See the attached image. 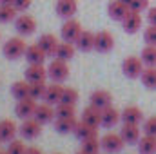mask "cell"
<instances>
[{"instance_id": "obj_1", "label": "cell", "mask_w": 156, "mask_h": 154, "mask_svg": "<svg viewBox=\"0 0 156 154\" xmlns=\"http://www.w3.org/2000/svg\"><path fill=\"white\" fill-rule=\"evenodd\" d=\"M26 49H27V44H26L24 40L20 38V37H13V38H9L5 44H4L2 53H4L5 58L16 60V58H20V56L26 54Z\"/></svg>"}, {"instance_id": "obj_2", "label": "cell", "mask_w": 156, "mask_h": 154, "mask_svg": "<svg viewBox=\"0 0 156 154\" xmlns=\"http://www.w3.org/2000/svg\"><path fill=\"white\" fill-rule=\"evenodd\" d=\"M47 75H49V78H51L53 82L62 83L64 80L69 78V65H67V62L55 58V60L49 64V67H47Z\"/></svg>"}, {"instance_id": "obj_3", "label": "cell", "mask_w": 156, "mask_h": 154, "mask_svg": "<svg viewBox=\"0 0 156 154\" xmlns=\"http://www.w3.org/2000/svg\"><path fill=\"white\" fill-rule=\"evenodd\" d=\"M145 69V64L142 58H136V56H127L122 64V73L127 78H140L142 73Z\"/></svg>"}, {"instance_id": "obj_4", "label": "cell", "mask_w": 156, "mask_h": 154, "mask_svg": "<svg viewBox=\"0 0 156 154\" xmlns=\"http://www.w3.org/2000/svg\"><path fill=\"white\" fill-rule=\"evenodd\" d=\"M82 31H83V29H82V24L78 22L76 18H67V20L64 22L62 29H60V35H62V40H64V42L75 44Z\"/></svg>"}, {"instance_id": "obj_5", "label": "cell", "mask_w": 156, "mask_h": 154, "mask_svg": "<svg viewBox=\"0 0 156 154\" xmlns=\"http://www.w3.org/2000/svg\"><path fill=\"white\" fill-rule=\"evenodd\" d=\"M100 142H102V149H104L107 154L120 152V151L123 149V145H125L123 138H122L120 134H116V132H107Z\"/></svg>"}, {"instance_id": "obj_6", "label": "cell", "mask_w": 156, "mask_h": 154, "mask_svg": "<svg viewBox=\"0 0 156 154\" xmlns=\"http://www.w3.org/2000/svg\"><path fill=\"white\" fill-rule=\"evenodd\" d=\"M42 134V123L35 118H27L20 125V136L24 140H35Z\"/></svg>"}, {"instance_id": "obj_7", "label": "cell", "mask_w": 156, "mask_h": 154, "mask_svg": "<svg viewBox=\"0 0 156 154\" xmlns=\"http://www.w3.org/2000/svg\"><path fill=\"white\" fill-rule=\"evenodd\" d=\"M115 47V37L109 31H98L94 33V51L98 53H109Z\"/></svg>"}, {"instance_id": "obj_8", "label": "cell", "mask_w": 156, "mask_h": 154, "mask_svg": "<svg viewBox=\"0 0 156 154\" xmlns=\"http://www.w3.org/2000/svg\"><path fill=\"white\" fill-rule=\"evenodd\" d=\"M37 102L35 98H26V100H18L16 102V107H15V114L22 120H27V118H33L35 111H37Z\"/></svg>"}, {"instance_id": "obj_9", "label": "cell", "mask_w": 156, "mask_h": 154, "mask_svg": "<svg viewBox=\"0 0 156 154\" xmlns=\"http://www.w3.org/2000/svg\"><path fill=\"white\" fill-rule=\"evenodd\" d=\"M142 24H144V18L138 11H129V15L122 20V26H123V31L129 33V35H134L142 29Z\"/></svg>"}, {"instance_id": "obj_10", "label": "cell", "mask_w": 156, "mask_h": 154, "mask_svg": "<svg viewBox=\"0 0 156 154\" xmlns=\"http://www.w3.org/2000/svg\"><path fill=\"white\" fill-rule=\"evenodd\" d=\"M15 29H16L20 35L27 37V35L35 33V29H37V20H35L31 15H18L16 20H15Z\"/></svg>"}, {"instance_id": "obj_11", "label": "cell", "mask_w": 156, "mask_h": 154, "mask_svg": "<svg viewBox=\"0 0 156 154\" xmlns=\"http://www.w3.org/2000/svg\"><path fill=\"white\" fill-rule=\"evenodd\" d=\"M78 9V2L76 0H56V5H55V11L58 16L62 18H75Z\"/></svg>"}, {"instance_id": "obj_12", "label": "cell", "mask_w": 156, "mask_h": 154, "mask_svg": "<svg viewBox=\"0 0 156 154\" xmlns=\"http://www.w3.org/2000/svg\"><path fill=\"white\" fill-rule=\"evenodd\" d=\"M89 102H91V105H94V107H98V109L104 111V109H107L109 105H113V94H111L109 91L98 89V91L91 93Z\"/></svg>"}, {"instance_id": "obj_13", "label": "cell", "mask_w": 156, "mask_h": 154, "mask_svg": "<svg viewBox=\"0 0 156 154\" xmlns=\"http://www.w3.org/2000/svg\"><path fill=\"white\" fill-rule=\"evenodd\" d=\"M26 80L29 83H37V82H45L47 75V69L44 67V64H29V67L26 69Z\"/></svg>"}, {"instance_id": "obj_14", "label": "cell", "mask_w": 156, "mask_h": 154, "mask_svg": "<svg viewBox=\"0 0 156 154\" xmlns=\"http://www.w3.org/2000/svg\"><path fill=\"white\" fill-rule=\"evenodd\" d=\"M120 136L123 138L125 143L133 145V143H138V142H140L142 131H140V127L134 125V123H123V125H122V131H120Z\"/></svg>"}, {"instance_id": "obj_15", "label": "cell", "mask_w": 156, "mask_h": 154, "mask_svg": "<svg viewBox=\"0 0 156 154\" xmlns=\"http://www.w3.org/2000/svg\"><path fill=\"white\" fill-rule=\"evenodd\" d=\"M129 11H131V7H129L125 2H122V0H113V2L109 4V7H107V15H109L113 20H116V22H122V20L129 15Z\"/></svg>"}, {"instance_id": "obj_16", "label": "cell", "mask_w": 156, "mask_h": 154, "mask_svg": "<svg viewBox=\"0 0 156 154\" xmlns=\"http://www.w3.org/2000/svg\"><path fill=\"white\" fill-rule=\"evenodd\" d=\"M37 44L44 49V53H45L47 56H55V54H56V49H58V45H60L58 38H56L53 33H45V35H42Z\"/></svg>"}, {"instance_id": "obj_17", "label": "cell", "mask_w": 156, "mask_h": 154, "mask_svg": "<svg viewBox=\"0 0 156 154\" xmlns=\"http://www.w3.org/2000/svg\"><path fill=\"white\" fill-rule=\"evenodd\" d=\"M20 129L16 127V123L13 121V120H0V140L2 142H13L15 138H16V132H18Z\"/></svg>"}, {"instance_id": "obj_18", "label": "cell", "mask_w": 156, "mask_h": 154, "mask_svg": "<svg viewBox=\"0 0 156 154\" xmlns=\"http://www.w3.org/2000/svg\"><path fill=\"white\" fill-rule=\"evenodd\" d=\"M122 121L123 123H134V125H140L144 121V113L140 107L136 105H127L123 111H122Z\"/></svg>"}, {"instance_id": "obj_19", "label": "cell", "mask_w": 156, "mask_h": 154, "mask_svg": "<svg viewBox=\"0 0 156 154\" xmlns=\"http://www.w3.org/2000/svg\"><path fill=\"white\" fill-rule=\"evenodd\" d=\"M35 120H38L42 125H45V123H49V121H53V120H56V111L53 109V105L51 103H42L37 107V111H35V116H33Z\"/></svg>"}, {"instance_id": "obj_20", "label": "cell", "mask_w": 156, "mask_h": 154, "mask_svg": "<svg viewBox=\"0 0 156 154\" xmlns=\"http://www.w3.org/2000/svg\"><path fill=\"white\" fill-rule=\"evenodd\" d=\"M82 121L94 125V127H100L102 125V109H98L94 105H87L82 111Z\"/></svg>"}, {"instance_id": "obj_21", "label": "cell", "mask_w": 156, "mask_h": 154, "mask_svg": "<svg viewBox=\"0 0 156 154\" xmlns=\"http://www.w3.org/2000/svg\"><path fill=\"white\" fill-rule=\"evenodd\" d=\"M75 136H76L78 140H89V138H98V127H94V125H89V123H85V121H78L76 123V129H75V132H73Z\"/></svg>"}, {"instance_id": "obj_22", "label": "cell", "mask_w": 156, "mask_h": 154, "mask_svg": "<svg viewBox=\"0 0 156 154\" xmlns=\"http://www.w3.org/2000/svg\"><path fill=\"white\" fill-rule=\"evenodd\" d=\"M24 56H26V60H27L29 64H44L45 58H47V54L44 53V49L40 47L38 44H31V45H27Z\"/></svg>"}, {"instance_id": "obj_23", "label": "cell", "mask_w": 156, "mask_h": 154, "mask_svg": "<svg viewBox=\"0 0 156 154\" xmlns=\"http://www.w3.org/2000/svg\"><path fill=\"white\" fill-rule=\"evenodd\" d=\"M11 94L13 98L18 102V100H26V98H31V83L27 80L24 82H15L13 87H11Z\"/></svg>"}, {"instance_id": "obj_24", "label": "cell", "mask_w": 156, "mask_h": 154, "mask_svg": "<svg viewBox=\"0 0 156 154\" xmlns=\"http://www.w3.org/2000/svg\"><path fill=\"white\" fill-rule=\"evenodd\" d=\"M62 91H64V87L60 85V83H51V85H47V91H45V94H44V102L45 103H51V105H58L60 103V98H62Z\"/></svg>"}, {"instance_id": "obj_25", "label": "cell", "mask_w": 156, "mask_h": 154, "mask_svg": "<svg viewBox=\"0 0 156 154\" xmlns=\"http://www.w3.org/2000/svg\"><path fill=\"white\" fill-rule=\"evenodd\" d=\"M120 118H122V114L118 113V109H115L113 105H109L107 109L102 111V127L113 129L118 121H120Z\"/></svg>"}, {"instance_id": "obj_26", "label": "cell", "mask_w": 156, "mask_h": 154, "mask_svg": "<svg viewBox=\"0 0 156 154\" xmlns=\"http://www.w3.org/2000/svg\"><path fill=\"white\" fill-rule=\"evenodd\" d=\"M75 45H76L78 51H82V53L93 51V49H94V35H93L91 31H82L80 37H78V40L75 42Z\"/></svg>"}, {"instance_id": "obj_27", "label": "cell", "mask_w": 156, "mask_h": 154, "mask_svg": "<svg viewBox=\"0 0 156 154\" xmlns=\"http://www.w3.org/2000/svg\"><path fill=\"white\" fill-rule=\"evenodd\" d=\"M75 51H76V45H75V44H71V42H60L55 58L64 60V62H69V60L75 56Z\"/></svg>"}, {"instance_id": "obj_28", "label": "cell", "mask_w": 156, "mask_h": 154, "mask_svg": "<svg viewBox=\"0 0 156 154\" xmlns=\"http://www.w3.org/2000/svg\"><path fill=\"white\" fill-rule=\"evenodd\" d=\"M136 145H138L140 154H156V136L144 134Z\"/></svg>"}, {"instance_id": "obj_29", "label": "cell", "mask_w": 156, "mask_h": 154, "mask_svg": "<svg viewBox=\"0 0 156 154\" xmlns=\"http://www.w3.org/2000/svg\"><path fill=\"white\" fill-rule=\"evenodd\" d=\"M76 123H78L76 118H56L55 120V129L60 134H69V132H75Z\"/></svg>"}, {"instance_id": "obj_30", "label": "cell", "mask_w": 156, "mask_h": 154, "mask_svg": "<svg viewBox=\"0 0 156 154\" xmlns=\"http://www.w3.org/2000/svg\"><path fill=\"white\" fill-rule=\"evenodd\" d=\"M16 7L11 5V4H0V24H7V22H13L16 20Z\"/></svg>"}, {"instance_id": "obj_31", "label": "cell", "mask_w": 156, "mask_h": 154, "mask_svg": "<svg viewBox=\"0 0 156 154\" xmlns=\"http://www.w3.org/2000/svg\"><path fill=\"white\" fill-rule=\"evenodd\" d=\"M140 58L144 60L145 67H156V45H145L142 49Z\"/></svg>"}, {"instance_id": "obj_32", "label": "cell", "mask_w": 156, "mask_h": 154, "mask_svg": "<svg viewBox=\"0 0 156 154\" xmlns=\"http://www.w3.org/2000/svg\"><path fill=\"white\" fill-rule=\"evenodd\" d=\"M142 83L147 87V89H156V67H145L144 69V73H142Z\"/></svg>"}, {"instance_id": "obj_33", "label": "cell", "mask_w": 156, "mask_h": 154, "mask_svg": "<svg viewBox=\"0 0 156 154\" xmlns=\"http://www.w3.org/2000/svg\"><path fill=\"white\" fill-rule=\"evenodd\" d=\"M82 151L87 154H100L102 151V142L98 138H89L82 142Z\"/></svg>"}, {"instance_id": "obj_34", "label": "cell", "mask_w": 156, "mask_h": 154, "mask_svg": "<svg viewBox=\"0 0 156 154\" xmlns=\"http://www.w3.org/2000/svg\"><path fill=\"white\" fill-rule=\"evenodd\" d=\"M55 111H56V118H75L76 116L75 105H69V103H58Z\"/></svg>"}, {"instance_id": "obj_35", "label": "cell", "mask_w": 156, "mask_h": 154, "mask_svg": "<svg viewBox=\"0 0 156 154\" xmlns=\"http://www.w3.org/2000/svg\"><path fill=\"white\" fill-rule=\"evenodd\" d=\"M78 102V93L73 87H64L62 91V98H60V103H69V105H76Z\"/></svg>"}, {"instance_id": "obj_36", "label": "cell", "mask_w": 156, "mask_h": 154, "mask_svg": "<svg viewBox=\"0 0 156 154\" xmlns=\"http://www.w3.org/2000/svg\"><path fill=\"white\" fill-rule=\"evenodd\" d=\"M27 151V145L22 142V140H13V142H9V145H7V152L9 154H26Z\"/></svg>"}, {"instance_id": "obj_37", "label": "cell", "mask_w": 156, "mask_h": 154, "mask_svg": "<svg viewBox=\"0 0 156 154\" xmlns=\"http://www.w3.org/2000/svg\"><path fill=\"white\" fill-rule=\"evenodd\" d=\"M45 91H47L45 82H37V83H31V98H35V100H44Z\"/></svg>"}, {"instance_id": "obj_38", "label": "cell", "mask_w": 156, "mask_h": 154, "mask_svg": "<svg viewBox=\"0 0 156 154\" xmlns=\"http://www.w3.org/2000/svg\"><path fill=\"white\" fill-rule=\"evenodd\" d=\"M144 134H151V136H156V116H151L144 121Z\"/></svg>"}, {"instance_id": "obj_39", "label": "cell", "mask_w": 156, "mask_h": 154, "mask_svg": "<svg viewBox=\"0 0 156 154\" xmlns=\"http://www.w3.org/2000/svg\"><path fill=\"white\" fill-rule=\"evenodd\" d=\"M144 40L147 45H156V26H149L144 31Z\"/></svg>"}, {"instance_id": "obj_40", "label": "cell", "mask_w": 156, "mask_h": 154, "mask_svg": "<svg viewBox=\"0 0 156 154\" xmlns=\"http://www.w3.org/2000/svg\"><path fill=\"white\" fill-rule=\"evenodd\" d=\"M129 7H131V11L142 13V11H145V9L149 7V0H133V2L129 4Z\"/></svg>"}, {"instance_id": "obj_41", "label": "cell", "mask_w": 156, "mask_h": 154, "mask_svg": "<svg viewBox=\"0 0 156 154\" xmlns=\"http://www.w3.org/2000/svg\"><path fill=\"white\" fill-rule=\"evenodd\" d=\"M31 2H33V0H15L13 5L16 7L18 13H24V11H27V9L31 7Z\"/></svg>"}, {"instance_id": "obj_42", "label": "cell", "mask_w": 156, "mask_h": 154, "mask_svg": "<svg viewBox=\"0 0 156 154\" xmlns=\"http://www.w3.org/2000/svg\"><path fill=\"white\" fill-rule=\"evenodd\" d=\"M147 20H149V26H156V5L147 11Z\"/></svg>"}, {"instance_id": "obj_43", "label": "cell", "mask_w": 156, "mask_h": 154, "mask_svg": "<svg viewBox=\"0 0 156 154\" xmlns=\"http://www.w3.org/2000/svg\"><path fill=\"white\" fill-rule=\"evenodd\" d=\"M26 154H44V152H42V149H38V147H27Z\"/></svg>"}, {"instance_id": "obj_44", "label": "cell", "mask_w": 156, "mask_h": 154, "mask_svg": "<svg viewBox=\"0 0 156 154\" xmlns=\"http://www.w3.org/2000/svg\"><path fill=\"white\" fill-rule=\"evenodd\" d=\"M13 2L15 0H0V4H11V5H13Z\"/></svg>"}, {"instance_id": "obj_45", "label": "cell", "mask_w": 156, "mask_h": 154, "mask_svg": "<svg viewBox=\"0 0 156 154\" xmlns=\"http://www.w3.org/2000/svg\"><path fill=\"white\" fill-rule=\"evenodd\" d=\"M122 2H125V4H127V5H129V4H131V2H133V0H122Z\"/></svg>"}, {"instance_id": "obj_46", "label": "cell", "mask_w": 156, "mask_h": 154, "mask_svg": "<svg viewBox=\"0 0 156 154\" xmlns=\"http://www.w3.org/2000/svg\"><path fill=\"white\" fill-rule=\"evenodd\" d=\"M0 154H9L7 151H0Z\"/></svg>"}, {"instance_id": "obj_47", "label": "cell", "mask_w": 156, "mask_h": 154, "mask_svg": "<svg viewBox=\"0 0 156 154\" xmlns=\"http://www.w3.org/2000/svg\"><path fill=\"white\" fill-rule=\"evenodd\" d=\"M76 154H87V152H83V151H78V152Z\"/></svg>"}, {"instance_id": "obj_48", "label": "cell", "mask_w": 156, "mask_h": 154, "mask_svg": "<svg viewBox=\"0 0 156 154\" xmlns=\"http://www.w3.org/2000/svg\"><path fill=\"white\" fill-rule=\"evenodd\" d=\"M53 154H60V152H53Z\"/></svg>"}, {"instance_id": "obj_49", "label": "cell", "mask_w": 156, "mask_h": 154, "mask_svg": "<svg viewBox=\"0 0 156 154\" xmlns=\"http://www.w3.org/2000/svg\"><path fill=\"white\" fill-rule=\"evenodd\" d=\"M0 145H2V140H0Z\"/></svg>"}, {"instance_id": "obj_50", "label": "cell", "mask_w": 156, "mask_h": 154, "mask_svg": "<svg viewBox=\"0 0 156 154\" xmlns=\"http://www.w3.org/2000/svg\"><path fill=\"white\" fill-rule=\"evenodd\" d=\"M0 38H2V35H0Z\"/></svg>"}, {"instance_id": "obj_51", "label": "cell", "mask_w": 156, "mask_h": 154, "mask_svg": "<svg viewBox=\"0 0 156 154\" xmlns=\"http://www.w3.org/2000/svg\"><path fill=\"white\" fill-rule=\"evenodd\" d=\"M105 154H107V152H105Z\"/></svg>"}]
</instances>
